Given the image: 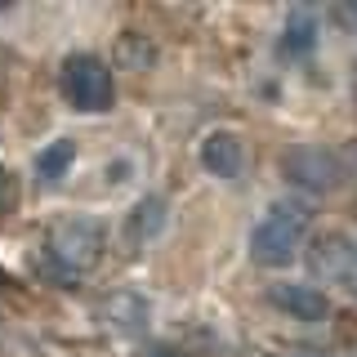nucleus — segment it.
Here are the masks:
<instances>
[{
  "mask_svg": "<svg viewBox=\"0 0 357 357\" xmlns=\"http://www.w3.org/2000/svg\"><path fill=\"white\" fill-rule=\"evenodd\" d=\"M103 250H107L103 223L89 219V215H72V219L50 228V241L40 250V273L59 286H76L89 268H98Z\"/></svg>",
  "mask_w": 357,
  "mask_h": 357,
  "instance_id": "obj_1",
  "label": "nucleus"
},
{
  "mask_svg": "<svg viewBox=\"0 0 357 357\" xmlns=\"http://www.w3.org/2000/svg\"><path fill=\"white\" fill-rule=\"evenodd\" d=\"M308 206L304 201H277L250 232V259L259 268H286L299 259L308 241Z\"/></svg>",
  "mask_w": 357,
  "mask_h": 357,
  "instance_id": "obj_2",
  "label": "nucleus"
},
{
  "mask_svg": "<svg viewBox=\"0 0 357 357\" xmlns=\"http://www.w3.org/2000/svg\"><path fill=\"white\" fill-rule=\"evenodd\" d=\"M59 89L76 112H112L116 103V76L98 54H72L63 59Z\"/></svg>",
  "mask_w": 357,
  "mask_h": 357,
  "instance_id": "obj_3",
  "label": "nucleus"
},
{
  "mask_svg": "<svg viewBox=\"0 0 357 357\" xmlns=\"http://www.w3.org/2000/svg\"><path fill=\"white\" fill-rule=\"evenodd\" d=\"M282 170H286L290 183L304 188V192H312V197L335 192V188H340V178H344L340 156H335L326 143H295V148L286 152Z\"/></svg>",
  "mask_w": 357,
  "mask_h": 357,
  "instance_id": "obj_4",
  "label": "nucleus"
},
{
  "mask_svg": "<svg viewBox=\"0 0 357 357\" xmlns=\"http://www.w3.org/2000/svg\"><path fill=\"white\" fill-rule=\"evenodd\" d=\"M268 304H277L286 317L308 321V326H317V321L331 317V295L312 282H277L268 290Z\"/></svg>",
  "mask_w": 357,
  "mask_h": 357,
  "instance_id": "obj_5",
  "label": "nucleus"
},
{
  "mask_svg": "<svg viewBox=\"0 0 357 357\" xmlns=\"http://www.w3.org/2000/svg\"><path fill=\"white\" fill-rule=\"evenodd\" d=\"M308 259L321 282H357V245L340 232H326V237L312 241Z\"/></svg>",
  "mask_w": 357,
  "mask_h": 357,
  "instance_id": "obj_6",
  "label": "nucleus"
},
{
  "mask_svg": "<svg viewBox=\"0 0 357 357\" xmlns=\"http://www.w3.org/2000/svg\"><path fill=\"white\" fill-rule=\"evenodd\" d=\"M201 165H206L215 178H223V183H237L241 170H245V143H241V134L210 130L206 139H201Z\"/></svg>",
  "mask_w": 357,
  "mask_h": 357,
  "instance_id": "obj_7",
  "label": "nucleus"
},
{
  "mask_svg": "<svg viewBox=\"0 0 357 357\" xmlns=\"http://www.w3.org/2000/svg\"><path fill=\"white\" fill-rule=\"evenodd\" d=\"M165 219H170L165 197H143V201H134V210H130V219H126V237L134 245H143V241H152L156 232L165 228Z\"/></svg>",
  "mask_w": 357,
  "mask_h": 357,
  "instance_id": "obj_8",
  "label": "nucleus"
},
{
  "mask_svg": "<svg viewBox=\"0 0 357 357\" xmlns=\"http://www.w3.org/2000/svg\"><path fill=\"white\" fill-rule=\"evenodd\" d=\"M103 312H107L112 326L126 331V335H134V331L148 326V299L134 295V290H126V295H112L107 304H103Z\"/></svg>",
  "mask_w": 357,
  "mask_h": 357,
  "instance_id": "obj_9",
  "label": "nucleus"
},
{
  "mask_svg": "<svg viewBox=\"0 0 357 357\" xmlns=\"http://www.w3.org/2000/svg\"><path fill=\"white\" fill-rule=\"evenodd\" d=\"M72 161H76V143L72 139H54L50 148L36 152V178L45 188H54L67 170H72Z\"/></svg>",
  "mask_w": 357,
  "mask_h": 357,
  "instance_id": "obj_10",
  "label": "nucleus"
},
{
  "mask_svg": "<svg viewBox=\"0 0 357 357\" xmlns=\"http://www.w3.org/2000/svg\"><path fill=\"white\" fill-rule=\"evenodd\" d=\"M317 40V27H312V14H290V31H286V45L290 50H308V45Z\"/></svg>",
  "mask_w": 357,
  "mask_h": 357,
  "instance_id": "obj_11",
  "label": "nucleus"
},
{
  "mask_svg": "<svg viewBox=\"0 0 357 357\" xmlns=\"http://www.w3.org/2000/svg\"><path fill=\"white\" fill-rule=\"evenodd\" d=\"M14 201H18V183H14V174L0 165V215H9V210H14Z\"/></svg>",
  "mask_w": 357,
  "mask_h": 357,
  "instance_id": "obj_12",
  "label": "nucleus"
},
{
  "mask_svg": "<svg viewBox=\"0 0 357 357\" xmlns=\"http://www.w3.org/2000/svg\"><path fill=\"white\" fill-rule=\"evenodd\" d=\"M121 54H126V59H139V63H152V54H148V50H143V45H139V40H130V36H126V40H121Z\"/></svg>",
  "mask_w": 357,
  "mask_h": 357,
  "instance_id": "obj_13",
  "label": "nucleus"
},
{
  "mask_svg": "<svg viewBox=\"0 0 357 357\" xmlns=\"http://www.w3.org/2000/svg\"><path fill=\"white\" fill-rule=\"evenodd\" d=\"M139 357H188L183 349H170V344H156V349H143Z\"/></svg>",
  "mask_w": 357,
  "mask_h": 357,
  "instance_id": "obj_14",
  "label": "nucleus"
},
{
  "mask_svg": "<svg viewBox=\"0 0 357 357\" xmlns=\"http://www.w3.org/2000/svg\"><path fill=\"white\" fill-rule=\"evenodd\" d=\"M344 22H353V27H357V5H349V9H344Z\"/></svg>",
  "mask_w": 357,
  "mask_h": 357,
  "instance_id": "obj_15",
  "label": "nucleus"
},
{
  "mask_svg": "<svg viewBox=\"0 0 357 357\" xmlns=\"http://www.w3.org/2000/svg\"><path fill=\"white\" fill-rule=\"evenodd\" d=\"M273 357H312V353H273Z\"/></svg>",
  "mask_w": 357,
  "mask_h": 357,
  "instance_id": "obj_16",
  "label": "nucleus"
},
{
  "mask_svg": "<svg viewBox=\"0 0 357 357\" xmlns=\"http://www.w3.org/2000/svg\"><path fill=\"white\" fill-rule=\"evenodd\" d=\"M353 98H357V76H353Z\"/></svg>",
  "mask_w": 357,
  "mask_h": 357,
  "instance_id": "obj_17",
  "label": "nucleus"
}]
</instances>
